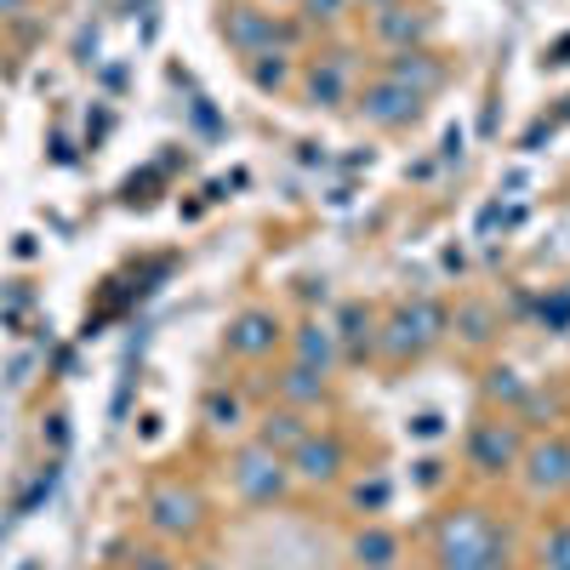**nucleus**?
<instances>
[{
	"label": "nucleus",
	"instance_id": "dca6fc26",
	"mask_svg": "<svg viewBox=\"0 0 570 570\" xmlns=\"http://www.w3.org/2000/svg\"><path fill=\"white\" fill-rule=\"evenodd\" d=\"M348 553H354L360 570H394V564L405 559V542H400L389 525H365V531H354Z\"/></svg>",
	"mask_w": 570,
	"mask_h": 570
},
{
	"label": "nucleus",
	"instance_id": "6e6552de",
	"mask_svg": "<svg viewBox=\"0 0 570 570\" xmlns=\"http://www.w3.org/2000/svg\"><path fill=\"white\" fill-rule=\"evenodd\" d=\"M279 343H285V325H279V314L263 308V303L240 308V314L228 320V331H223V354H228V360H246V365L274 360Z\"/></svg>",
	"mask_w": 570,
	"mask_h": 570
},
{
	"label": "nucleus",
	"instance_id": "393cba45",
	"mask_svg": "<svg viewBox=\"0 0 570 570\" xmlns=\"http://www.w3.org/2000/svg\"><path fill=\"white\" fill-rule=\"evenodd\" d=\"M297 12H303L308 23H320V29H337V23L354 12V0H297Z\"/></svg>",
	"mask_w": 570,
	"mask_h": 570
},
{
	"label": "nucleus",
	"instance_id": "412c9836",
	"mask_svg": "<svg viewBox=\"0 0 570 570\" xmlns=\"http://www.w3.org/2000/svg\"><path fill=\"white\" fill-rule=\"evenodd\" d=\"M537 570H570V519H559V525L542 531V542H537Z\"/></svg>",
	"mask_w": 570,
	"mask_h": 570
},
{
	"label": "nucleus",
	"instance_id": "a211bd4d",
	"mask_svg": "<svg viewBox=\"0 0 570 570\" xmlns=\"http://www.w3.org/2000/svg\"><path fill=\"white\" fill-rule=\"evenodd\" d=\"M376 325H383V320H376L365 303H348V308L337 314V325H331V331H337V343H343V360L376 354Z\"/></svg>",
	"mask_w": 570,
	"mask_h": 570
},
{
	"label": "nucleus",
	"instance_id": "5701e85b",
	"mask_svg": "<svg viewBox=\"0 0 570 570\" xmlns=\"http://www.w3.org/2000/svg\"><path fill=\"white\" fill-rule=\"evenodd\" d=\"M292 52H268V58H252L246 69H252V86L257 91H285L292 86V63H285Z\"/></svg>",
	"mask_w": 570,
	"mask_h": 570
},
{
	"label": "nucleus",
	"instance_id": "423d86ee",
	"mask_svg": "<svg viewBox=\"0 0 570 570\" xmlns=\"http://www.w3.org/2000/svg\"><path fill=\"white\" fill-rule=\"evenodd\" d=\"M223 40L240 52L246 63L252 58H268V52H285V46L297 40V29H285L279 12L268 7H252V0H234V7L223 12Z\"/></svg>",
	"mask_w": 570,
	"mask_h": 570
},
{
	"label": "nucleus",
	"instance_id": "c85d7f7f",
	"mask_svg": "<svg viewBox=\"0 0 570 570\" xmlns=\"http://www.w3.org/2000/svg\"><path fill=\"white\" fill-rule=\"evenodd\" d=\"M177 570H217V564H212V559H183Z\"/></svg>",
	"mask_w": 570,
	"mask_h": 570
},
{
	"label": "nucleus",
	"instance_id": "aec40b11",
	"mask_svg": "<svg viewBox=\"0 0 570 570\" xmlns=\"http://www.w3.org/2000/svg\"><path fill=\"white\" fill-rule=\"evenodd\" d=\"M451 325L462 331L468 343H491V331H497V308H491V303H480V297H468V303L451 314Z\"/></svg>",
	"mask_w": 570,
	"mask_h": 570
},
{
	"label": "nucleus",
	"instance_id": "ddd939ff",
	"mask_svg": "<svg viewBox=\"0 0 570 570\" xmlns=\"http://www.w3.org/2000/svg\"><path fill=\"white\" fill-rule=\"evenodd\" d=\"M383 75H389V80H400V86H411L422 104H428V98H434V91L451 80V69H445L434 52H428V46H422V52H389Z\"/></svg>",
	"mask_w": 570,
	"mask_h": 570
},
{
	"label": "nucleus",
	"instance_id": "4468645a",
	"mask_svg": "<svg viewBox=\"0 0 570 570\" xmlns=\"http://www.w3.org/2000/svg\"><path fill=\"white\" fill-rule=\"evenodd\" d=\"M292 360L308 365V371H337L343 365V343H337V331H331V320H303L292 331Z\"/></svg>",
	"mask_w": 570,
	"mask_h": 570
},
{
	"label": "nucleus",
	"instance_id": "b1692460",
	"mask_svg": "<svg viewBox=\"0 0 570 570\" xmlns=\"http://www.w3.org/2000/svg\"><path fill=\"white\" fill-rule=\"evenodd\" d=\"M485 389H491V400H508V416H513V405H525V400H531V383H525V376H519L513 365H497Z\"/></svg>",
	"mask_w": 570,
	"mask_h": 570
},
{
	"label": "nucleus",
	"instance_id": "6ab92c4d",
	"mask_svg": "<svg viewBox=\"0 0 570 570\" xmlns=\"http://www.w3.org/2000/svg\"><path fill=\"white\" fill-rule=\"evenodd\" d=\"M325 389H331V376H325V371H308V365H297V360L285 365V376H279V400H285V405H297V411L320 405Z\"/></svg>",
	"mask_w": 570,
	"mask_h": 570
},
{
	"label": "nucleus",
	"instance_id": "9d476101",
	"mask_svg": "<svg viewBox=\"0 0 570 570\" xmlns=\"http://www.w3.org/2000/svg\"><path fill=\"white\" fill-rule=\"evenodd\" d=\"M513 473H525V491H531L537 502L564 497V485H570V445H564L559 434H548V440H525V456H519Z\"/></svg>",
	"mask_w": 570,
	"mask_h": 570
},
{
	"label": "nucleus",
	"instance_id": "1a4fd4ad",
	"mask_svg": "<svg viewBox=\"0 0 570 570\" xmlns=\"http://www.w3.org/2000/svg\"><path fill=\"white\" fill-rule=\"evenodd\" d=\"M285 468H292V480H297V485L331 491V485L343 480V468H348V445H343L337 434H331V428H320V434L308 428L303 445H297L292 456H285Z\"/></svg>",
	"mask_w": 570,
	"mask_h": 570
},
{
	"label": "nucleus",
	"instance_id": "f03ea898",
	"mask_svg": "<svg viewBox=\"0 0 570 570\" xmlns=\"http://www.w3.org/2000/svg\"><path fill=\"white\" fill-rule=\"evenodd\" d=\"M142 525H149V537L166 542V548L195 542L206 531V497L188 480H177V473H166V480H155L142 491Z\"/></svg>",
	"mask_w": 570,
	"mask_h": 570
},
{
	"label": "nucleus",
	"instance_id": "7ed1b4c3",
	"mask_svg": "<svg viewBox=\"0 0 570 570\" xmlns=\"http://www.w3.org/2000/svg\"><path fill=\"white\" fill-rule=\"evenodd\" d=\"M445 325H451V314H445L440 303H428V297L400 303L383 325H376V348H383V360L405 365V360H416L422 348H434V343L445 337Z\"/></svg>",
	"mask_w": 570,
	"mask_h": 570
},
{
	"label": "nucleus",
	"instance_id": "cd10ccee",
	"mask_svg": "<svg viewBox=\"0 0 570 570\" xmlns=\"http://www.w3.org/2000/svg\"><path fill=\"white\" fill-rule=\"evenodd\" d=\"M354 7H365L376 18V12H389V7H405V0H354Z\"/></svg>",
	"mask_w": 570,
	"mask_h": 570
},
{
	"label": "nucleus",
	"instance_id": "9b49d317",
	"mask_svg": "<svg viewBox=\"0 0 570 570\" xmlns=\"http://www.w3.org/2000/svg\"><path fill=\"white\" fill-rule=\"evenodd\" d=\"M371 40L383 46V52H422L428 40H434V12L428 7H389L371 18Z\"/></svg>",
	"mask_w": 570,
	"mask_h": 570
},
{
	"label": "nucleus",
	"instance_id": "f257e3e1",
	"mask_svg": "<svg viewBox=\"0 0 570 570\" xmlns=\"http://www.w3.org/2000/svg\"><path fill=\"white\" fill-rule=\"evenodd\" d=\"M434 564L440 570H513L508 564V537L480 508H456L434 531Z\"/></svg>",
	"mask_w": 570,
	"mask_h": 570
},
{
	"label": "nucleus",
	"instance_id": "bb28decb",
	"mask_svg": "<svg viewBox=\"0 0 570 570\" xmlns=\"http://www.w3.org/2000/svg\"><path fill=\"white\" fill-rule=\"evenodd\" d=\"M35 12V0H0V23H23Z\"/></svg>",
	"mask_w": 570,
	"mask_h": 570
},
{
	"label": "nucleus",
	"instance_id": "f3484780",
	"mask_svg": "<svg viewBox=\"0 0 570 570\" xmlns=\"http://www.w3.org/2000/svg\"><path fill=\"white\" fill-rule=\"evenodd\" d=\"M200 422H206V434H240L246 428V400H240V389H228V383H217V389H206V400H200Z\"/></svg>",
	"mask_w": 570,
	"mask_h": 570
},
{
	"label": "nucleus",
	"instance_id": "c756f323",
	"mask_svg": "<svg viewBox=\"0 0 570 570\" xmlns=\"http://www.w3.org/2000/svg\"><path fill=\"white\" fill-rule=\"evenodd\" d=\"M292 7H297V0H292Z\"/></svg>",
	"mask_w": 570,
	"mask_h": 570
},
{
	"label": "nucleus",
	"instance_id": "2eb2a0df",
	"mask_svg": "<svg viewBox=\"0 0 570 570\" xmlns=\"http://www.w3.org/2000/svg\"><path fill=\"white\" fill-rule=\"evenodd\" d=\"M303 434H308V411H297V405H274V411H263V422H257V434H252V440H263V445L279 451V456H292V451L303 445Z\"/></svg>",
	"mask_w": 570,
	"mask_h": 570
},
{
	"label": "nucleus",
	"instance_id": "f8f14e48",
	"mask_svg": "<svg viewBox=\"0 0 570 570\" xmlns=\"http://www.w3.org/2000/svg\"><path fill=\"white\" fill-rule=\"evenodd\" d=\"M303 98H308V109H343V104H354V75H348L343 52H320L303 69Z\"/></svg>",
	"mask_w": 570,
	"mask_h": 570
},
{
	"label": "nucleus",
	"instance_id": "a878e982",
	"mask_svg": "<svg viewBox=\"0 0 570 570\" xmlns=\"http://www.w3.org/2000/svg\"><path fill=\"white\" fill-rule=\"evenodd\" d=\"M183 559H171V548L166 542H155V548H131L126 559H120V570H177Z\"/></svg>",
	"mask_w": 570,
	"mask_h": 570
},
{
	"label": "nucleus",
	"instance_id": "20e7f679",
	"mask_svg": "<svg viewBox=\"0 0 570 570\" xmlns=\"http://www.w3.org/2000/svg\"><path fill=\"white\" fill-rule=\"evenodd\" d=\"M228 485L246 508H274L285 491H292V468H285V456L268 451L263 440H246L228 456Z\"/></svg>",
	"mask_w": 570,
	"mask_h": 570
},
{
	"label": "nucleus",
	"instance_id": "39448f33",
	"mask_svg": "<svg viewBox=\"0 0 570 570\" xmlns=\"http://www.w3.org/2000/svg\"><path fill=\"white\" fill-rule=\"evenodd\" d=\"M519 456H525V434H519V422L502 411V416H480L473 422V434L462 445V462L473 480H508V473L519 468Z\"/></svg>",
	"mask_w": 570,
	"mask_h": 570
},
{
	"label": "nucleus",
	"instance_id": "7c9ffc66",
	"mask_svg": "<svg viewBox=\"0 0 570 570\" xmlns=\"http://www.w3.org/2000/svg\"><path fill=\"white\" fill-rule=\"evenodd\" d=\"M564 491H570V485H564Z\"/></svg>",
	"mask_w": 570,
	"mask_h": 570
},
{
	"label": "nucleus",
	"instance_id": "4be33fe9",
	"mask_svg": "<svg viewBox=\"0 0 570 570\" xmlns=\"http://www.w3.org/2000/svg\"><path fill=\"white\" fill-rule=\"evenodd\" d=\"M389 497H394V480H389V473H371V480H354L348 508H354V513H383Z\"/></svg>",
	"mask_w": 570,
	"mask_h": 570
},
{
	"label": "nucleus",
	"instance_id": "0eeeda50",
	"mask_svg": "<svg viewBox=\"0 0 570 570\" xmlns=\"http://www.w3.org/2000/svg\"><path fill=\"white\" fill-rule=\"evenodd\" d=\"M354 115L365 120V126H376V131H400V126H411L416 115H422V98L411 86H400V80H389L383 69H376L360 91H354Z\"/></svg>",
	"mask_w": 570,
	"mask_h": 570
}]
</instances>
